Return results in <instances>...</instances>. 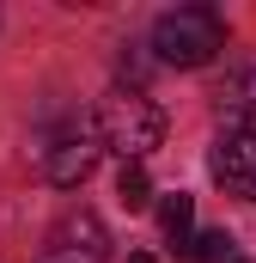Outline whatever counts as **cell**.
Returning <instances> with one entry per match:
<instances>
[{"instance_id":"1","label":"cell","mask_w":256,"mask_h":263,"mask_svg":"<svg viewBox=\"0 0 256 263\" xmlns=\"http://www.w3.org/2000/svg\"><path fill=\"white\" fill-rule=\"evenodd\" d=\"M92 129H98V141H104L110 153H122V165H140V159L165 141V110H159L140 86H116V92L98 104Z\"/></svg>"},{"instance_id":"9","label":"cell","mask_w":256,"mask_h":263,"mask_svg":"<svg viewBox=\"0 0 256 263\" xmlns=\"http://www.w3.org/2000/svg\"><path fill=\"white\" fill-rule=\"evenodd\" d=\"M232 245H238V239L220 227V233H201V239H189L183 251H189V263H232Z\"/></svg>"},{"instance_id":"5","label":"cell","mask_w":256,"mask_h":263,"mask_svg":"<svg viewBox=\"0 0 256 263\" xmlns=\"http://www.w3.org/2000/svg\"><path fill=\"white\" fill-rule=\"evenodd\" d=\"M104 251H110L104 220H98L92 208H73V214H61V220H55L43 263H104Z\"/></svg>"},{"instance_id":"7","label":"cell","mask_w":256,"mask_h":263,"mask_svg":"<svg viewBox=\"0 0 256 263\" xmlns=\"http://www.w3.org/2000/svg\"><path fill=\"white\" fill-rule=\"evenodd\" d=\"M159 227H165V239H177V245H189V227H195V202L177 190V196L159 202Z\"/></svg>"},{"instance_id":"8","label":"cell","mask_w":256,"mask_h":263,"mask_svg":"<svg viewBox=\"0 0 256 263\" xmlns=\"http://www.w3.org/2000/svg\"><path fill=\"white\" fill-rule=\"evenodd\" d=\"M116 196H122L128 214L153 208V178H146V165H122V178H116Z\"/></svg>"},{"instance_id":"10","label":"cell","mask_w":256,"mask_h":263,"mask_svg":"<svg viewBox=\"0 0 256 263\" xmlns=\"http://www.w3.org/2000/svg\"><path fill=\"white\" fill-rule=\"evenodd\" d=\"M128 263H159V257H153V251H128Z\"/></svg>"},{"instance_id":"3","label":"cell","mask_w":256,"mask_h":263,"mask_svg":"<svg viewBox=\"0 0 256 263\" xmlns=\"http://www.w3.org/2000/svg\"><path fill=\"white\" fill-rule=\"evenodd\" d=\"M98 159H104V141H98V129L79 117L67 135H55V141L43 147V178H49L55 190H79V184L98 172Z\"/></svg>"},{"instance_id":"2","label":"cell","mask_w":256,"mask_h":263,"mask_svg":"<svg viewBox=\"0 0 256 263\" xmlns=\"http://www.w3.org/2000/svg\"><path fill=\"white\" fill-rule=\"evenodd\" d=\"M226 49V18L214 6H177V12H159L153 25V55L165 67H207Z\"/></svg>"},{"instance_id":"6","label":"cell","mask_w":256,"mask_h":263,"mask_svg":"<svg viewBox=\"0 0 256 263\" xmlns=\"http://www.w3.org/2000/svg\"><path fill=\"white\" fill-rule=\"evenodd\" d=\"M220 110H226V129H256V67H238L220 80Z\"/></svg>"},{"instance_id":"4","label":"cell","mask_w":256,"mask_h":263,"mask_svg":"<svg viewBox=\"0 0 256 263\" xmlns=\"http://www.w3.org/2000/svg\"><path fill=\"white\" fill-rule=\"evenodd\" d=\"M207 172L226 196L256 202V129H220L214 153H207Z\"/></svg>"},{"instance_id":"11","label":"cell","mask_w":256,"mask_h":263,"mask_svg":"<svg viewBox=\"0 0 256 263\" xmlns=\"http://www.w3.org/2000/svg\"><path fill=\"white\" fill-rule=\"evenodd\" d=\"M232 263H250V257H232Z\"/></svg>"}]
</instances>
